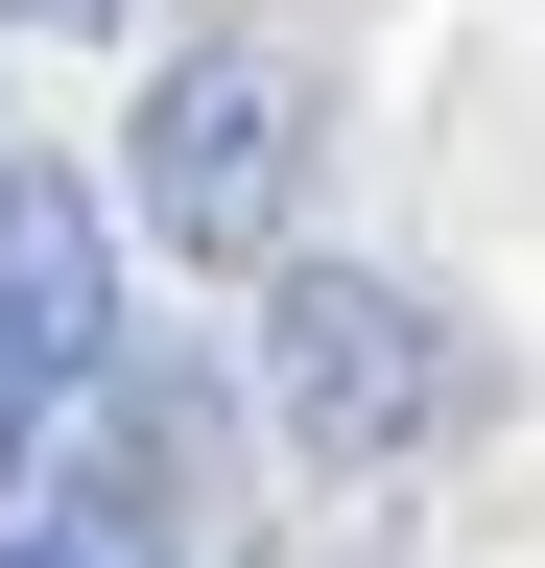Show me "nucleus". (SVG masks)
<instances>
[{
	"mask_svg": "<svg viewBox=\"0 0 545 568\" xmlns=\"http://www.w3.org/2000/svg\"><path fill=\"white\" fill-rule=\"evenodd\" d=\"M261 426H285L309 474H403V450L474 426V332L427 284H380V261H285L261 284Z\"/></svg>",
	"mask_w": 545,
	"mask_h": 568,
	"instance_id": "nucleus-1",
	"label": "nucleus"
},
{
	"mask_svg": "<svg viewBox=\"0 0 545 568\" xmlns=\"http://www.w3.org/2000/svg\"><path fill=\"white\" fill-rule=\"evenodd\" d=\"M119 213H143L166 261H261L285 284L309 261V71L285 48H190V71H143V119H119Z\"/></svg>",
	"mask_w": 545,
	"mask_h": 568,
	"instance_id": "nucleus-2",
	"label": "nucleus"
},
{
	"mask_svg": "<svg viewBox=\"0 0 545 568\" xmlns=\"http://www.w3.org/2000/svg\"><path fill=\"white\" fill-rule=\"evenodd\" d=\"M0 379L24 403L119 379V237H95V190H48V166H0Z\"/></svg>",
	"mask_w": 545,
	"mask_h": 568,
	"instance_id": "nucleus-3",
	"label": "nucleus"
},
{
	"mask_svg": "<svg viewBox=\"0 0 545 568\" xmlns=\"http://www.w3.org/2000/svg\"><path fill=\"white\" fill-rule=\"evenodd\" d=\"M0 24H48V48H95V24H143V0H0Z\"/></svg>",
	"mask_w": 545,
	"mask_h": 568,
	"instance_id": "nucleus-4",
	"label": "nucleus"
}]
</instances>
